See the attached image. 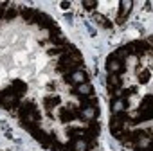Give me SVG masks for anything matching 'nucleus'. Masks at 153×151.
<instances>
[{
    "instance_id": "obj_1",
    "label": "nucleus",
    "mask_w": 153,
    "mask_h": 151,
    "mask_svg": "<svg viewBox=\"0 0 153 151\" xmlns=\"http://www.w3.org/2000/svg\"><path fill=\"white\" fill-rule=\"evenodd\" d=\"M18 103H20V97L15 94L13 87H9V88H6V90L0 92V104H2L6 110H13V108H16Z\"/></svg>"
},
{
    "instance_id": "obj_2",
    "label": "nucleus",
    "mask_w": 153,
    "mask_h": 151,
    "mask_svg": "<svg viewBox=\"0 0 153 151\" xmlns=\"http://www.w3.org/2000/svg\"><path fill=\"white\" fill-rule=\"evenodd\" d=\"M124 49H126L128 56H130V54H131V56H144L146 52H149V50H151L149 43H146L144 40H137V41H131V43H128Z\"/></svg>"
},
{
    "instance_id": "obj_3",
    "label": "nucleus",
    "mask_w": 153,
    "mask_h": 151,
    "mask_svg": "<svg viewBox=\"0 0 153 151\" xmlns=\"http://www.w3.org/2000/svg\"><path fill=\"white\" fill-rule=\"evenodd\" d=\"M106 87H108V92H110L112 99H115L117 90L123 87V79H121V76H119V74H108V78H106Z\"/></svg>"
},
{
    "instance_id": "obj_4",
    "label": "nucleus",
    "mask_w": 153,
    "mask_h": 151,
    "mask_svg": "<svg viewBox=\"0 0 153 151\" xmlns=\"http://www.w3.org/2000/svg\"><path fill=\"white\" fill-rule=\"evenodd\" d=\"M34 24H38V27H42V29H52L56 24H54V20L49 16V15H45V13H40L38 11V15H36V20H34Z\"/></svg>"
},
{
    "instance_id": "obj_5",
    "label": "nucleus",
    "mask_w": 153,
    "mask_h": 151,
    "mask_svg": "<svg viewBox=\"0 0 153 151\" xmlns=\"http://www.w3.org/2000/svg\"><path fill=\"white\" fill-rule=\"evenodd\" d=\"M128 121L126 112H117L110 117V128H124V122Z\"/></svg>"
},
{
    "instance_id": "obj_6",
    "label": "nucleus",
    "mask_w": 153,
    "mask_h": 151,
    "mask_svg": "<svg viewBox=\"0 0 153 151\" xmlns=\"http://www.w3.org/2000/svg\"><path fill=\"white\" fill-rule=\"evenodd\" d=\"M121 11H119V18H117V25H123V22L126 20V16L130 15L131 7H133V2H128V0H123V2L119 4Z\"/></svg>"
},
{
    "instance_id": "obj_7",
    "label": "nucleus",
    "mask_w": 153,
    "mask_h": 151,
    "mask_svg": "<svg viewBox=\"0 0 153 151\" xmlns=\"http://www.w3.org/2000/svg\"><path fill=\"white\" fill-rule=\"evenodd\" d=\"M79 117V110L78 108H61L59 110V119L63 122H68V121H74Z\"/></svg>"
},
{
    "instance_id": "obj_8",
    "label": "nucleus",
    "mask_w": 153,
    "mask_h": 151,
    "mask_svg": "<svg viewBox=\"0 0 153 151\" xmlns=\"http://www.w3.org/2000/svg\"><path fill=\"white\" fill-rule=\"evenodd\" d=\"M99 133H101V126H99V122L90 121L88 126L85 128V137H83V138H96Z\"/></svg>"
},
{
    "instance_id": "obj_9",
    "label": "nucleus",
    "mask_w": 153,
    "mask_h": 151,
    "mask_svg": "<svg viewBox=\"0 0 153 151\" xmlns=\"http://www.w3.org/2000/svg\"><path fill=\"white\" fill-rule=\"evenodd\" d=\"M99 115V110L97 108H83V110H79V119H83V121H87V122H90V121H96V117Z\"/></svg>"
},
{
    "instance_id": "obj_10",
    "label": "nucleus",
    "mask_w": 153,
    "mask_h": 151,
    "mask_svg": "<svg viewBox=\"0 0 153 151\" xmlns=\"http://www.w3.org/2000/svg\"><path fill=\"white\" fill-rule=\"evenodd\" d=\"M124 67V63H119L114 56H110L108 59H106V70L110 72V74H121V68Z\"/></svg>"
},
{
    "instance_id": "obj_11",
    "label": "nucleus",
    "mask_w": 153,
    "mask_h": 151,
    "mask_svg": "<svg viewBox=\"0 0 153 151\" xmlns=\"http://www.w3.org/2000/svg\"><path fill=\"white\" fill-rule=\"evenodd\" d=\"M83 83H88V74L85 70H76L72 74V85H83Z\"/></svg>"
},
{
    "instance_id": "obj_12",
    "label": "nucleus",
    "mask_w": 153,
    "mask_h": 151,
    "mask_svg": "<svg viewBox=\"0 0 153 151\" xmlns=\"http://www.w3.org/2000/svg\"><path fill=\"white\" fill-rule=\"evenodd\" d=\"M18 13L24 16L25 22H34V20H36V15H38V11H36V9H31V7H20Z\"/></svg>"
},
{
    "instance_id": "obj_13",
    "label": "nucleus",
    "mask_w": 153,
    "mask_h": 151,
    "mask_svg": "<svg viewBox=\"0 0 153 151\" xmlns=\"http://www.w3.org/2000/svg\"><path fill=\"white\" fill-rule=\"evenodd\" d=\"M112 112H114V113H117V112H126V99H123V97L112 99Z\"/></svg>"
},
{
    "instance_id": "obj_14",
    "label": "nucleus",
    "mask_w": 153,
    "mask_h": 151,
    "mask_svg": "<svg viewBox=\"0 0 153 151\" xmlns=\"http://www.w3.org/2000/svg\"><path fill=\"white\" fill-rule=\"evenodd\" d=\"M11 87H13V90H15V94H16L18 97H22V95L27 92V85H25L24 81H20V79H15Z\"/></svg>"
},
{
    "instance_id": "obj_15",
    "label": "nucleus",
    "mask_w": 153,
    "mask_h": 151,
    "mask_svg": "<svg viewBox=\"0 0 153 151\" xmlns=\"http://www.w3.org/2000/svg\"><path fill=\"white\" fill-rule=\"evenodd\" d=\"M74 92H76V95H78V97H79V95H85V97H87L88 94H92V85H90V83H83V85H78Z\"/></svg>"
},
{
    "instance_id": "obj_16",
    "label": "nucleus",
    "mask_w": 153,
    "mask_h": 151,
    "mask_svg": "<svg viewBox=\"0 0 153 151\" xmlns=\"http://www.w3.org/2000/svg\"><path fill=\"white\" fill-rule=\"evenodd\" d=\"M43 104H45V110H52L54 106L59 104V95H49V97H45Z\"/></svg>"
},
{
    "instance_id": "obj_17",
    "label": "nucleus",
    "mask_w": 153,
    "mask_h": 151,
    "mask_svg": "<svg viewBox=\"0 0 153 151\" xmlns=\"http://www.w3.org/2000/svg\"><path fill=\"white\" fill-rule=\"evenodd\" d=\"M34 108H36V106H34V103H31V101H25V103H24V104L18 108V115H20V119H22L24 115H27L29 112H33Z\"/></svg>"
},
{
    "instance_id": "obj_18",
    "label": "nucleus",
    "mask_w": 153,
    "mask_h": 151,
    "mask_svg": "<svg viewBox=\"0 0 153 151\" xmlns=\"http://www.w3.org/2000/svg\"><path fill=\"white\" fill-rule=\"evenodd\" d=\"M151 104H153V95H146L139 106V112H149L151 110Z\"/></svg>"
},
{
    "instance_id": "obj_19",
    "label": "nucleus",
    "mask_w": 153,
    "mask_h": 151,
    "mask_svg": "<svg viewBox=\"0 0 153 151\" xmlns=\"http://www.w3.org/2000/svg\"><path fill=\"white\" fill-rule=\"evenodd\" d=\"M112 56H114L119 63H124V61H126V58H128V52H126V49H124V47H121V49H117Z\"/></svg>"
},
{
    "instance_id": "obj_20",
    "label": "nucleus",
    "mask_w": 153,
    "mask_h": 151,
    "mask_svg": "<svg viewBox=\"0 0 153 151\" xmlns=\"http://www.w3.org/2000/svg\"><path fill=\"white\" fill-rule=\"evenodd\" d=\"M144 135H146V131H144V130H135V131H131V133L128 135V138H131V142L135 144V142H137L139 138H142ZM148 135H151V131H148Z\"/></svg>"
},
{
    "instance_id": "obj_21",
    "label": "nucleus",
    "mask_w": 153,
    "mask_h": 151,
    "mask_svg": "<svg viewBox=\"0 0 153 151\" xmlns=\"http://www.w3.org/2000/svg\"><path fill=\"white\" fill-rule=\"evenodd\" d=\"M149 78H151V72H149L148 68H144V70H140V72H139V83L146 85V83L149 81Z\"/></svg>"
},
{
    "instance_id": "obj_22",
    "label": "nucleus",
    "mask_w": 153,
    "mask_h": 151,
    "mask_svg": "<svg viewBox=\"0 0 153 151\" xmlns=\"http://www.w3.org/2000/svg\"><path fill=\"white\" fill-rule=\"evenodd\" d=\"M94 18H96V22H99V24H101L103 27H106V29H112V27H114V24H112L108 18H105L103 15H96Z\"/></svg>"
},
{
    "instance_id": "obj_23",
    "label": "nucleus",
    "mask_w": 153,
    "mask_h": 151,
    "mask_svg": "<svg viewBox=\"0 0 153 151\" xmlns=\"http://www.w3.org/2000/svg\"><path fill=\"white\" fill-rule=\"evenodd\" d=\"M16 15H18V9L16 7H9V9L4 11V18L6 20H13V18H16Z\"/></svg>"
},
{
    "instance_id": "obj_24",
    "label": "nucleus",
    "mask_w": 153,
    "mask_h": 151,
    "mask_svg": "<svg viewBox=\"0 0 153 151\" xmlns=\"http://www.w3.org/2000/svg\"><path fill=\"white\" fill-rule=\"evenodd\" d=\"M83 7L87 11H94L97 7V2H96V0H83Z\"/></svg>"
},
{
    "instance_id": "obj_25",
    "label": "nucleus",
    "mask_w": 153,
    "mask_h": 151,
    "mask_svg": "<svg viewBox=\"0 0 153 151\" xmlns=\"http://www.w3.org/2000/svg\"><path fill=\"white\" fill-rule=\"evenodd\" d=\"M58 36H61V31H59V27H58V25H54V27L51 29V40H56Z\"/></svg>"
},
{
    "instance_id": "obj_26",
    "label": "nucleus",
    "mask_w": 153,
    "mask_h": 151,
    "mask_svg": "<svg viewBox=\"0 0 153 151\" xmlns=\"http://www.w3.org/2000/svg\"><path fill=\"white\" fill-rule=\"evenodd\" d=\"M135 90H137L135 87H131V88H126V90L123 92V95H121V97H123V99H128V97H130L131 94H135Z\"/></svg>"
},
{
    "instance_id": "obj_27",
    "label": "nucleus",
    "mask_w": 153,
    "mask_h": 151,
    "mask_svg": "<svg viewBox=\"0 0 153 151\" xmlns=\"http://www.w3.org/2000/svg\"><path fill=\"white\" fill-rule=\"evenodd\" d=\"M58 54H63V47H54L49 50V56H58Z\"/></svg>"
},
{
    "instance_id": "obj_28",
    "label": "nucleus",
    "mask_w": 153,
    "mask_h": 151,
    "mask_svg": "<svg viewBox=\"0 0 153 151\" xmlns=\"http://www.w3.org/2000/svg\"><path fill=\"white\" fill-rule=\"evenodd\" d=\"M6 6H7L6 2H2V4H0V18H4V11H6L4 7H6Z\"/></svg>"
},
{
    "instance_id": "obj_29",
    "label": "nucleus",
    "mask_w": 153,
    "mask_h": 151,
    "mask_svg": "<svg viewBox=\"0 0 153 151\" xmlns=\"http://www.w3.org/2000/svg\"><path fill=\"white\" fill-rule=\"evenodd\" d=\"M68 7H70L68 2H61V9H68Z\"/></svg>"
}]
</instances>
